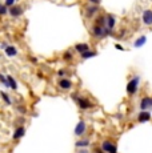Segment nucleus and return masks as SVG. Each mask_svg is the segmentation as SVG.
Instances as JSON below:
<instances>
[{"label":"nucleus","mask_w":152,"mask_h":153,"mask_svg":"<svg viewBox=\"0 0 152 153\" xmlns=\"http://www.w3.org/2000/svg\"><path fill=\"white\" fill-rule=\"evenodd\" d=\"M115 47H116V48H118V49H121V51H124V48H123V47L120 45V44H116Z\"/></svg>","instance_id":"30"},{"label":"nucleus","mask_w":152,"mask_h":153,"mask_svg":"<svg viewBox=\"0 0 152 153\" xmlns=\"http://www.w3.org/2000/svg\"><path fill=\"white\" fill-rule=\"evenodd\" d=\"M7 45H8V44H7V43H1V44H0V47H1V48H3V49H4V48H5V47H7Z\"/></svg>","instance_id":"32"},{"label":"nucleus","mask_w":152,"mask_h":153,"mask_svg":"<svg viewBox=\"0 0 152 153\" xmlns=\"http://www.w3.org/2000/svg\"><path fill=\"white\" fill-rule=\"evenodd\" d=\"M99 12V7L98 4H92V5H87L86 7V17L87 19H91V17H93L96 13Z\"/></svg>","instance_id":"8"},{"label":"nucleus","mask_w":152,"mask_h":153,"mask_svg":"<svg viewBox=\"0 0 152 153\" xmlns=\"http://www.w3.org/2000/svg\"><path fill=\"white\" fill-rule=\"evenodd\" d=\"M57 85H59L60 89L63 91H68L72 88V81L69 80V79H66V77H61L59 80V83H57Z\"/></svg>","instance_id":"11"},{"label":"nucleus","mask_w":152,"mask_h":153,"mask_svg":"<svg viewBox=\"0 0 152 153\" xmlns=\"http://www.w3.org/2000/svg\"><path fill=\"white\" fill-rule=\"evenodd\" d=\"M0 96H1V99L4 100L5 104H8V105L12 104V100H11V97H10V96H8L5 92H0Z\"/></svg>","instance_id":"20"},{"label":"nucleus","mask_w":152,"mask_h":153,"mask_svg":"<svg viewBox=\"0 0 152 153\" xmlns=\"http://www.w3.org/2000/svg\"><path fill=\"white\" fill-rule=\"evenodd\" d=\"M91 3H93V4H99L100 3V0H89Z\"/></svg>","instance_id":"31"},{"label":"nucleus","mask_w":152,"mask_h":153,"mask_svg":"<svg viewBox=\"0 0 152 153\" xmlns=\"http://www.w3.org/2000/svg\"><path fill=\"white\" fill-rule=\"evenodd\" d=\"M7 13H8V7H5V4L0 3V16H4Z\"/></svg>","instance_id":"23"},{"label":"nucleus","mask_w":152,"mask_h":153,"mask_svg":"<svg viewBox=\"0 0 152 153\" xmlns=\"http://www.w3.org/2000/svg\"><path fill=\"white\" fill-rule=\"evenodd\" d=\"M31 63L32 64H37V59L36 57H31Z\"/></svg>","instance_id":"29"},{"label":"nucleus","mask_w":152,"mask_h":153,"mask_svg":"<svg viewBox=\"0 0 152 153\" xmlns=\"http://www.w3.org/2000/svg\"><path fill=\"white\" fill-rule=\"evenodd\" d=\"M63 59L66 61H69V60H72V59H74V55H72L71 51H66V52H64V55H63Z\"/></svg>","instance_id":"22"},{"label":"nucleus","mask_w":152,"mask_h":153,"mask_svg":"<svg viewBox=\"0 0 152 153\" xmlns=\"http://www.w3.org/2000/svg\"><path fill=\"white\" fill-rule=\"evenodd\" d=\"M96 24L106 27V15H101V16H98V19H96Z\"/></svg>","instance_id":"21"},{"label":"nucleus","mask_w":152,"mask_h":153,"mask_svg":"<svg viewBox=\"0 0 152 153\" xmlns=\"http://www.w3.org/2000/svg\"><path fill=\"white\" fill-rule=\"evenodd\" d=\"M15 3H16V0H5L4 1V4H5V7H12V5H15Z\"/></svg>","instance_id":"25"},{"label":"nucleus","mask_w":152,"mask_h":153,"mask_svg":"<svg viewBox=\"0 0 152 153\" xmlns=\"http://www.w3.org/2000/svg\"><path fill=\"white\" fill-rule=\"evenodd\" d=\"M0 83H1L3 85H5V87L8 88V81H7V76H4V75H1V73H0Z\"/></svg>","instance_id":"24"},{"label":"nucleus","mask_w":152,"mask_h":153,"mask_svg":"<svg viewBox=\"0 0 152 153\" xmlns=\"http://www.w3.org/2000/svg\"><path fill=\"white\" fill-rule=\"evenodd\" d=\"M66 71H64V69H60L59 71V72H57V75H59V77H64V76H66Z\"/></svg>","instance_id":"27"},{"label":"nucleus","mask_w":152,"mask_h":153,"mask_svg":"<svg viewBox=\"0 0 152 153\" xmlns=\"http://www.w3.org/2000/svg\"><path fill=\"white\" fill-rule=\"evenodd\" d=\"M151 120V112L150 111H142L137 116V121L139 123H145Z\"/></svg>","instance_id":"12"},{"label":"nucleus","mask_w":152,"mask_h":153,"mask_svg":"<svg viewBox=\"0 0 152 153\" xmlns=\"http://www.w3.org/2000/svg\"><path fill=\"white\" fill-rule=\"evenodd\" d=\"M4 53L8 56V57H15V56L19 53V51H17V48L16 47H13V45H7L4 48Z\"/></svg>","instance_id":"13"},{"label":"nucleus","mask_w":152,"mask_h":153,"mask_svg":"<svg viewBox=\"0 0 152 153\" xmlns=\"http://www.w3.org/2000/svg\"><path fill=\"white\" fill-rule=\"evenodd\" d=\"M95 153H106V152H103V151H101V149H96Z\"/></svg>","instance_id":"33"},{"label":"nucleus","mask_w":152,"mask_h":153,"mask_svg":"<svg viewBox=\"0 0 152 153\" xmlns=\"http://www.w3.org/2000/svg\"><path fill=\"white\" fill-rule=\"evenodd\" d=\"M111 31L107 27H103V25H98L95 24L92 27V35L96 37V39H104L107 35H110Z\"/></svg>","instance_id":"2"},{"label":"nucleus","mask_w":152,"mask_h":153,"mask_svg":"<svg viewBox=\"0 0 152 153\" xmlns=\"http://www.w3.org/2000/svg\"><path fill=\"white\" fill-rule=\"evenodd\" d=\"M16 1H17V0H16Z\"/></svg>","instance_id":"34"},{"label":"nucleus","mask_w":152,"mask_h":153,"mask_svg":"<svg viewBox=\"0 0 152 153\" xmlns=\"http://www.w3.org/2000/svg\"><path fill=\"white\" fill-rule=\"evenodd\" d=\"M24 133H25V128L24 126H17L16 128V131L13 132V136H12V139L15 140V141H17V140H20L23 136H24Z\"/></svg>","instance_id":"15"},{"label":"nucleus","mask_w":152,"mask_h":153,"mask_svg":"<svg viewBox=\"0 0 152 153\" xmlns=\"http://www.w3.org/2000/svg\"><path fill=\"white\" fill-rule=\"evenodd\" d=\"M96 55H98V52H96V51H92V49H88V51H86V52H83V53H80V57L83 59V60H87V59L95 57Z\"/></svg>","instance_id":"17"},{"label":"nucleus","mask_w":152,"mask_h":153,"mask_svg":"<svg viewBox=\"0 0 152 153\" xmlns=\"http://www.w3.org/2000/svg\"><path fill=\"white\" fill-rule=\"evenodd\" d=\"M115 25H116V16L115 15L107 13L106 15V27L110 31H112V29H115Z\"/></svg>","instance_id":"9"},{"label":"nucleus","mask_w":152,"mask_h":153,"mask_svg":"<svg viewBox=\"0 0 152 153\" xmlns=\"http://www.w3.org/2000/svg\"><path fill=\"white\" fill-rule=\"evenodd\" d=\"M101 151L103 152H113V151H118V146H116V144H113L111 140H104L103 143H101Z\"/></svg>","instance_id":"7"},{"label":"nucleus","mask_w":152,"mask_h":153,"mask_svg":"<svg viewBox=\"0 0 152 153\" xmlns=\"http://www.w3.org/2000/svg\"><path fill=\"white\" fill-rule=\"evenodd\" d=\"M139 81H140L139 76H133V77L128 81V84H127V93H128V96L136 95L137 88H139Z\"/></svg>","instance_id":"3"},{"label":"nucleus","mask_w":152,"mask_h":153,"mask_svg":"<svg viewBox=\"0 0 152 153\" xmlns=\"http://www.w3.org/2000/svg\"><path fill=\"white\" fill-rule=\"evenodd\" d=\"M142 22L144 25L151 27L152 25V10H144L142 13Z\"/></svg>","instance_id":"6"},{"label":"nucleus","mask_w":152,"mask_h":153,"mask_svg":"<svg viewBox=\"0 0 152 153\" xmlns=\"http://www.w3.org/2000/svg\"><path fill=\"white\" fill-rule=\"evenodd\" d=\"M7 81H8V88H11V89H13V91L17 89V83H16V80L12 77V76L8 75L7 76Z\"/></svg>","instance_id":"18"},{"label":"nucleus","mask_w":152,"mask_h":153,"mask_svg":"<svg viewBox=\"0 0 152 153\" xmlns=\"http://www.w3.org/2000/svg\"><path fill=\"white\" fill-rule=\"evenodd\" d=\"M145 40H147V37H145V36H140L139 39L133 43V45H135L136 48H140L142 45H144V44H145Z\"/></svg>","instance_id":"19"},{"label":"nucleus","mask_w":152,"mask_h":153,"mask_svg":"<svg viewBox=\"0 0 152 153\" xmlns=\"http://www.w3.org/2000/svg\"><path fill=\"white\" fill-rule=\"evenodd\" d=\"M151 108H152V97H150V96L143 97L142 101H140V109L147 111V109H151Z\"/></svg>","instance_id":"10"},{"label":"nucleus","mask_w":152,"mask_h":153,"mask_svg":"<svg viewBox=\"0 0 152 153\" xmlns=\"http://www.w3.org/2000/svg\"><path fill=\"white\" fill-rule=\"evenodd\" d=\"M24 12V10H23L22 5H12V7L8 8V13H10L11 17H20Z\"/></svg>","instance_id":"5"},{"label":"nucleus","mask_w":152,"mask_h":153,"mask_svg":"<svg viewBox=\"0 0 152 153\" xmlns=\"http://www.w3.org/2000/svg\"><path fill=\"white\" fill-rule=\"evenodd\" d=\"M89 49V45L87 43H77L75 45V51L77 52V53H83V52L88 51Z\"/></svg>","instance_id":"16"},{"label":"nucleus","mask_w":152,"mask_h":153,"mask_svg":"<svg viewBox=\"0 0 152 153\" xmlns=\"http://www.w3.org/2000/svg\"><path fill=\"white\" fill-rule=\"evenodd\" d=\"M17 111H19L20 113H23V114L25 113V108H24V107H22V105H19V107H17Z\"/></svg>","instance_id":"28"},{"label":"nucleus","mask_w":152,"mask_h":153,"mask_svg":"<svg viewBox=\"0 0 152 153\" xmlns=\"http://www.w3.org/2000/svg\"><path fill=\"white\" fill-rule=\"evenodd\" d=\"M91 145V140L89 139H81V137H79V140L75 143V146L76 149L77 148H87V146Z\"/></svg>","instance_id":"14"},{"label":"nucleus","mask_w":152,"mask_h":153,"mask_svg":"<svg viewBox=\"0 0 152 153\" xmlns=\"http://www.w3.org/2000/svg\"><path fill=\"white\" fill-rule=\"evenodd\" d=\"M87 132V124L84 120H80L75 128V136L76 137H83V134Z\"/></svg>","instance_id":"4"},{"label":"nucleus","mask_w":152,"mask_h":153,"mask_svg":"<svg viewBox=\"0 0 152 153\" xmlns=\"http://www.w3.org/2000/svg\"><path fill=\"white\" fill-rule=\"evenodd\" d=\"M76 153H91L88 148H77L76 149Z\"/></svg>","instance_id":"26"},{"label":"nucleus","mask_w":152,"mask_h":153,"mask_svg":"<svg viewBox=\"0 0 152 153\" xmlns=\"http://www.w3.org/2000/svg\"><path fill=\"white\" fill-rule=\"evenodd\" d=\"M72 99L76 101L77 107L80 108V109H83V111H87V109H89V108L93 107V104L87 97H81V96H77V95H75L74 93V95H72Z\"/></svg>","instance_id":"1"}]
</instances>
